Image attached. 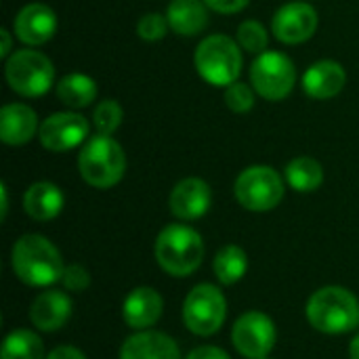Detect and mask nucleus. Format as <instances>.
Masks as SVG:
<instances>
[{
    "label": "nucleus",
    "mask_w": 359,
    "mask_h": 359,
    "mask_svg": "<svg viewBox=\"0 0 359 359\" xmlns=\"http://www.w3.org/2000/svg\"><path fill=\"white\" fill-rule=\"evenodd\" d=\"M236 200L252 212L273 210L284 198V181L271 166H248L233 185Z\"/></svg>",
    "instance_id": "6e6552de"
},
{
    "label": "nucleus",
    "mask_w": 359,
    "mask_h": 359,
    "mask_svg": "<svg viewBox=\"0 0 359 359\" xmlns=\"http://www.w3.org/2000/svg\"><path fill=\"white\" fill-rule=\"evenodd\" d=\"M278 341L273 320L263 311L242 313L231 328V343L236 351L246 359L269 358Z\"/></svg>",
    "instance_id": "9d476101"
},
{
    "label": "nucleus",
    "mask_w": 359,
    "mask_h": 359,
    "mask_svg": "<svg viewBox=\"0 0 359 359\" xmlns=\"http://www.w3.org/2000/svg\"><path fill=\"white\" fill-rule=\"evenodd\" d=\"M63 191L48 181H38L27 187L23 196V208L34 221H50L63 210Z\"/></svg>",
    "instance_id": "aec40b11"
},
{
    "label": "nucleus",
    "mask_w": 359,
    "mask_h": 359,
    "mask_svg": "<svg viewBox=\"0 0 359 359\" xmlns=\"http://www.w3.org/2000/svg\"><path fill=\"white\" fill-rule=\"evenodd\" d=\"M11 267L17 280L34 288H48L61 282L65 271L61 252L40 233H25L13 244Z\"/></svg>",
    "instance_id": "f257e3e1"
},
{
    "label": "nucleus",
    "mask_w": 359,
    "mask_h": 359,
    "mask_svg": "<svg viewBox=\"0 0 359 359\" xmlns=\"http://www.w3.org/2000/svg\"><path fill=\"white\" fill-rule=\"evenodd\" d=\"M168 19L160 13H147L139 19L137 23V34L147 40V42H156V40H162L166 36V29H168Z\"/></svg>",
    "instance_id": "c85d7f7f"
},
{
    "label": "nucleus",
    "mask_w": 359,
    "mask_h": 359,
    "mask_svg": "<svg viewBox=\"0 0 359 359\" xmlns=\"http://www.w3.org/2000/svg\"><path fill=\"white\" fill-rule=\"evenodd\" d=\"M120 359H183L175 339L158 330H137L120 349Z\"/></svg>",
    "instance_id": "f3484780"
},
{
    "label": "nucleus",
    "mask_w": 359,
    "mask_h": 359,
    "mask_svg": "<svg viewBox=\"0 0 359 359\" xmlns=\"http://www.w3.org/2000/svg\"><path fill=\"white\" fill-rule=\"evenodd\" d=\"M212 204V191L206 181L198 177H187L179 181L168 198L170 212L181 221H198L202 219Z\"/></svg>",
    "instance_id": "ddd939ff"
},
{
    "label": "nucleus",
    "mask_w": 359,
    "mask_h": 359,
    "mask_svg": "<svg viewBox=\"0 0 359 359\" xmlns=\"http://www.w3.org/2000/svg\"><path fill=\"white\" fill-rule=\"evenodd\" d=\"M0 359H46L44 343L34 330L17 328L4 337Z\"/></svg>",
    "instance_id": "5701e85b"
},
{
    "label": "nucleus",
    "mask_w": 359,
    "mask_h": 359,
    "mask_svg": "<svg viewBox=\"0 0 359 359\" xmlns=\"http://www.w3.org/2000/svg\"><path fill=\"white\" fill-rule=\"evenodd\" d=\"M156 261L172 278L191 276L204 261V240L183 223L166 225L156 240Z\"/></svg>",
    "instance_id": "7ed1b4c3"
},
{
    "label": "nucleus",
    "mask_w": 359,
    "mask_h": 359,
    "mask_svg": "<svg viewBox=\"0 0 359 359\" xmlns=\"http://www.w3.org/2000/svg\"><path fill=\"white\" fill-rule=\"evenodd\" d=\"M238 42L244 50L248 53H255V55H261L267 50V44H269V36H267V29L263 23L259 21H244L240 27H238Z\"/></svg>",
    "instance_id": "a878e982"
},
{
    "label": "nucleus",
    "mask_w": 359,
    "mask_h": 359,
    "mask_svg": "<svg viewBox=\"0 0 359 359\" xmlns=\"http://www.w3.org/2000/svg\"><path fill=\"white\" fill-rule=\"evenodd\" d=\"M196 69L212 86H229L238 82L242 72V53L236 40L223 34L204 38L196 48Z\"/></svg>",
    "instance_id": "39448f33"
},
{
    "label": "nucleus",
    "mask_w": 359,
    "mask_h": 359,
    "mask_svg": "<svg viewBox=\"0 0 359 359\" xmlns=\"http://www.w3.org/2000/svg\"><path fill=\"white\" fill-rule=\"evenodd\" d=\"M164 299L158 290L149 286H139L130 290L122 303L124 324L133 330H149L162 318Z\"/></svg>",
    "instance_id": "2eb2a0df"
},
{
    "label": "nucleus",
    "mask_w": 359,
    "mask_h": 359,
    "mask_svg": "<svg viewBox=\"0 0 359 359\" xmlns=\"http://www.w3.org/2000/svg\"><path fill=\"white\" fill-rule=\"evenodd\" d=\"M93 122L99 135H111L122 124V107L114 99H105L95 107Z\"/></svg>",
    "instance_id": "bb28decb"
},
{
    "label": "nucleus",
    "mask_w": 359,
    "mask_h": 359,
    "mask_svg": "<svg viewBox=\"0 0 359 359\" xmlns=\"http://www.w3.org/2000/svg\"><path fill=\"white\" fill-rule=\"evenodd\" d=\"M13 29H15V36L29 46L44 44L55 36L57 15L46 4H27L15 17Z\"/></svg>",
    "instance_id": "dca6fc26"
},
{
    "label": "nucleus",
    "mask_w": 359,
    "mask_h": 359,
    "mask_svg": "<svg viewBox=\"0 0 359 359\" xmlns=\"http://www.w3.org/2000/svg\"><path fill=\"white\" fill-rule=\"evenodd\" d=\"M286 181L294 191L309 194L316 191L324 183V168L318 160L313 158H294L286 166Z\"/></svg>",
    "instance_id": "393cba45"
},
{
    "label": "nucleus",
    "mask_w": 359,
    "mask_h": 359,
    "mask_svg": "<svg viewBox=\"0 0 359 359\" xmlns=\"http://www.w3.org/2000/svg\"><path fill=\"white\" fill-rule=\"evenodd\" d=\"M271 29L280 42H307L318 29V13L307 2H288L273 15Z\"/></svg>",
    "instance_id": "f8f14e48"
},
{
    "label": "nucleus",
    "mask_w": 359,
    "mask_h": 359,
    "mask_svg": "<svg viewBox=\"0 0 359 359\" xmlns=\"http://www.w3.org/2000/svg\"><path fill=\"white\" fill-rule=\"evenodd\" d=\"M185 359H231L229 353L221 347H215V345H202V347H196L187 353Z\"/></svg>",
    "instance_id": "2f4dec72"
},
{
    "label": "nucleus",
    "mask_w": 359,
    "mask_h": 359,
    "mask_svg": "<svg viewBox=\"0 0 359 359\" xmlns=\"http://www.w3.org/2000/svg\"><path fill=\"white\" fill-rule=\"evenodd\" d=\"M212 271L223 286H233L248 273V255L244 252V248L227 244L217 252L212 261Z\"/></svg>",
    "instance_id": "4be33fe9"
},
{
    "label": "nucleus",
    "mask_w": 359,
    "mask_h": 359,
    "mask_svg": "<svg viewBox=\"0 0 359 359\" xmlns=\"http://www.w3.org/2000/svg\"><path fill=\"white\" fill-rule=\"evenodd\" d=\"M345 82H347V74H345L343 65L337 61H330V59L309 65V69L303 76L305 93L320 101L337 97L343 90Z\"/></svg>",
    "instance_id": "a211bd4d"
},
{
    "label": "nucleus",
    "mask_w": 359,
    "mask_h": 359,
    "mask_svg": "<svg viewBox=\"0 0 359 359\" xmlns=\"http://www.w3.org/2000/svg\"><path fill=\"white\" fill-rule=\"evenodd\" d=\"M61 284L67 290H72V292H82V290H86L90 286V273L82 265H78V263L67 265L65 271H63Z\"/></svg>",
    "instance_id": "c756f323"
},
{
    "label": "nucleus",
    "mask_w": 359,
    "mask_h": 359,
    "mask_svg": "<svg viewBox=\"0 0 359 359\" xmlns=\"http://www.w3.org/2000/svg\"><path fill=\"white\" fill-rule=\"evenodd\" d=\"M0 38H2V48H0V57L6 59L11 55V34L6 29H0Z\"/></svg>",
    "instance_id": "72a5a7b5"
},
{
    "label": "nucleus",
    "mask_w": 359,
    "mask_h": 359,
    "mask_svg": "<svg viewBox=\"0 0 359 359\" xmlns=\"http://www.w3.org/2000/svg\"><path fill=\"white\" fill-rule=\"evenodd\" d=\"M227 318V301L219 286L198 284L183 301V324L196 337L217 334Z\"/></svg>",
    "instance_id": "423d86ee"
},
{
    "label": "nucleus",
    "mask_w": 359,
    "mask_h": 359,
    "mask_svg": "<svg viewBox=\"0 0 359 359\" xmlns=\"http://www.w3.org/2000/svg\"><path fill=\"white\" fill-rule=\"evenodd\" d=\"M0 191H2V219H4L6 212H8V194H6V185L4 183H2Z\"/></svg>",
    "instance_id": "f704fd0d"
},
{
    "label": "nucleus",
    "mask_w": 359,
    "mask_h": 359,
    "mask_svg": "<svg viewBox=\"0 0 359 359\" xmlns=\"http://www.w3.org/2000/svg\"><path fill=\"white\" fill-rule=\"evenodd\" d=\"M263 359H271V358H263Z\"/></svg>",
    "instance_id": "e433bc0d"
},
{
    "label": "nucleus",
    "mask_w": 359,
    "mask_h": 359,
    "mask_svg": "<svg viewBox=\"0 0 359 359\" xmlns=\"http://www.w3.org/2000/svg\"><path fill=\"white\" fill-rule=\"evenodd\" d=\"M208 8L223 13V15H231V13H240L242 8H246V4L250 0H204Z\"/></svg>",
    "instance_id": "7c9ffc66"
},
{
    "label": "nucleus",
    "mask_w": 359,
    "mask_h": 359,
    "mask_svg": "<svg viewBox=\"0 0 359 359\" xmlns=\"http://www.w3.org/2000/svg\"><path fill=\"white\" fill-rule=\"evenodd\" d=\"M40 143L44 149L61 154V151H69L74 147H78L80 143H84V139L88 137V122L80 116V114H72V111H59L48 116L38 130Z\"/></svg>",
    "instance_id": "9b49d317"
},
{
    "label": "nucleus",
    "mask_w": 359,
    "mask_h": 359,
    "mask_svg": "<svg viewBox=\"0 0 359 359\" xmlns=\"http://www.w3.org/2000/svg\"><path fill=\"white\" fill-rule=\"evenodd\" d=\"M74 303L61 290H44L29 305V322L40 332H57L72 318Z\"/></svg>",
    "instance_id": "4468645a"
},
{
    "label": "nucleus",
    "mask_w": 359,
    "mask_h": 359,
    "mask_svg": "<svg viewBox=\"0 0 359 359\" xmlns=\"http://www.w3.org/2000/svg\"><path fill=\"white\" fill-rule=\"evenodd\" d=\"M6 82L21 97H42L55 78L50 59L38 50L21 48L6 59Z\"/></svg>",
    "instance_id": "0eeeda50"
},
{
    "label": "nucleus",
    "mask_w": 359,
    "mask_h": 359,
    "mask_svg": "<svg viewBox=\"0 0 359 359\" xmlns=\"http://www.w3.org/2000/svg\"><path fill=\"white\" fill-rule=\"evenodd\" d=\"M38 130V116L25 103H8L0 109V139L6 145H23Z\"/></svg>",
    "instance_id": "6ab92c4d"
},
{
    "label": "nucleus",
    "mask_w": 359,
    "mask_h": 359,
    "mask_svg": "<svg viewBox=\"0 0 359 359\" xmlns=\"http://www.w3.org/2000/svg\"><path fill=\"white\" fill-rule=\"evenodd\" d=\"M307 320L322 334H347L359 326L358 297L343 286H324L309 297Z\"/></svg>",
    "instance_id": "f03ea898"
},
{
    "label": "nucleus",
    "mask_w": 359,
    "mask_h": 359,
    "mask_svg": "<svg viewBox=\"0 0 359 359\" xmlns=\"http://www.w3.org/2000/svg\"><path fill=\"white\" fill-rule=\"evenodd\" d=\"M252 88L267 101H282L290 95L297 82V69L290 57L278 50L261 53L250 67Z\"/></svg>",
    "instance_id": "1a4fd4ad"
},
{
    "label": "nucleus",
    "mask_w": 359,
    "mask_h": 359,
    "mask_svg": "<svg viewBox=\"0 0 359 359\" xmlns=\"http://www.w3.org/2000/svg\"><path fill=\"white\" fill-rule=\"evenodd\" d=\"M46 359H86V355L80 349L72 347V345H61V347H55L46 355Z\"/></svg>",
    "instance_id": "473e14b6"
},
{
    "label": "nucleus",
    "mask_w": 359,
    "mask_h": 359,
    "mask_svg": "<svg viewBox=\"0 0 359 359\" xmlns=\"http://www.w3.org/2000/svg\"><path fill=\"white\" fill-rule=\"evenodd\" d=\"M168 25L179 36H196L208 25L204 0H172L166 8Z\"/></svg>",
    "instance_id": "412c9836"
},
{
    "label": "nucleus",
    "mask_w": 359,
    "mask_h": 359,
    "mask_svg": "<svg viewBox=\"0 0 359 359\" xmlns=\"http://www.w3.org/2000/svg\"><path fill=\"white\" fill-rule=\"evenodd\" d=\"M349 358L359 359V334L351 341V345H349Z\"/></svg>",
    "instance_id": "c9c22d12"
},
{
    "label": "nucleus",
    "mask_w": 359,
    "mask_h": 359,
    "mask_svg": "<svg viewBox=\"0 0 359 359\" xmlns=\"http://www.w3.org/2000/svg\"><path fill=\"white\" fill-rule=\"evenodd\" d=\"M57 97L67 107L80 109V107H86V105H90L95 101L97 84H95V80L90 76L69 74V76L61 78V82L57 84Z\"/></svg>",
    "instance_id": "b1692460"
},
{
    "label": "nucleus",
    "mask_w": 359,
    "mask_h": 359,
    "mask_svg": "<svg viewBox=\"0 0 359 359\" xmlns=\"http://www.w3.org/2000/svg\"><path fill=\"white\" fill-rule=\"evenodd\" d=\"M225 103L236 114H246L255 107V95L248 84L233 82L225 88Z\"/></svg>",
    "instance_id": "cd10ccee"
},
{
    "label": "nucleus",
    "mask_w": 359,
    "mask_h": 359,
    "mask_svg": "<svg viewBox=\"0 0 359 359\" xmlns=\"http://www.w3.org/2000/svg\"><path fill=\"white\" fill-rule=\"evenodd\" d=\"M78 170L90 187L109 189L118 185L126 170L122 145L109 135H97L88 139L86 145L80 149Z\"/></svg>",
    "instance_id": "20e7f679"
}]
</instances>
